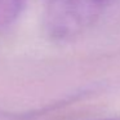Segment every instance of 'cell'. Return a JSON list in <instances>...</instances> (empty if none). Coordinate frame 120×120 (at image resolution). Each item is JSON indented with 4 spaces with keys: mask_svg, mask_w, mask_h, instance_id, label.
Segmentation results:
<instances>
[{
    "mask_svg": "<svg viewBox=\"0 0 120 120\" xmlns=\"http://www.w3.org/2000/svg\"><path fill=\"white\" fill-rule=\"evenodd\" d=\"M112 0H49L44 26L54 40H71L90 29Z\"/></svg>",
    "mask_w": 120,
    "mask_h": 120,
    "instance_id": "6da1fadb",
    "label": "cell"
},
{
    "mask_svg": "<svg viewBox=\"0 0 120 120\" xmlns=\"http://www.w3.org/2000/svg\"><path fill=\"white\" fill-rule=\"evenodd\" d=\"M26 0H0V31L16 22Z\"/></svg>",
    "mask_w": 120,
    "mask_h": 120,
    "instance_id": "7a4b0ae2",
    "label": "cell"
}]
</instances>
